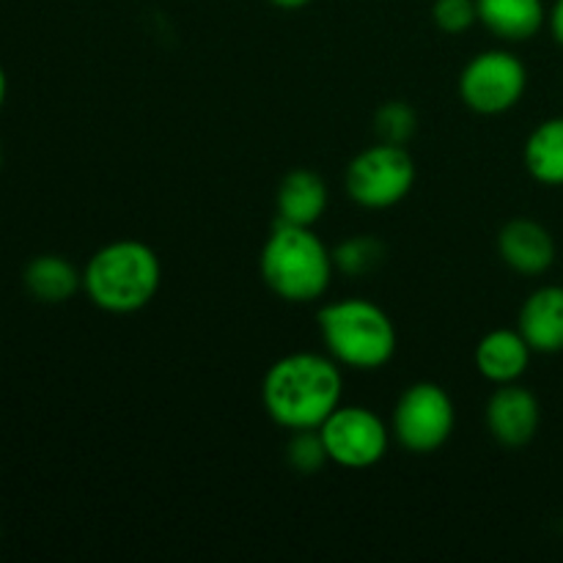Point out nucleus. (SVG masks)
<instances>
[{
  "label": "nucleus",
  "instance_id": "1",
  "mask_svg": "<svg viewBox=\"0 0 563 563\" xmlns=\"http://www.w3.org/2000/svg\"><path fill=\"white\" fill-rule=\"evenodd\" d=\"M339 363L319 352H291L275 361L264 374L262 399L278 427L319 429L341 405Z\"/></svg>",
  "mask_w": 563,
  "mask_h": 563
},
{
  "label": "nucleus",
  "instance_id": "2",
  "mask_svg": "<svg viewBox=\"0 0 563 563\" xmlns=\"http://www.w3.org/2000/svg\"><path fill=\"white\" fill-rule=\"evenodd\" d=\"M163 264L154 247L137 240L102 245L86 264L82 286L97 308L108 313H135L157 297Z\"/></svg>",
  "mask_w": 563,
  "mask_h": 563
},
{
  "label": "nucleus",
  "instance_id": "3",
  "mask_svg": "<svg viewBox=\"0 0 563 563\" xmlns=\"http://www.w3.org/2000/svg\"><path fill=\"white\" fill-rule=\"evenodd\" d=\"M264 284L286 302H313L328 291L333 280V251L308 225L275 223L264 242L262 258Z\"/></svg>",
  "mask_w": 563,
  "mask_h": 563
},
{
  "label": "nucleus",
  "instance_id": "4",
  "mask_svg": "<svg viewBox=\"0 0 563 563\" xmlns=\"http://www.w3.org/2000/svg\"><path fill=\"white\" fill-rule=\"evenodd\" d=\"M319 335L335 363L355 372L383 368L396 355V328L372 300L350 297L330 302L317 313Z\"/></svg>",
  "mask_w": 563,
  "mask_h": 563
},
{
  "label": "nucleus",
  "instance_id": "5",
  "mask_svg": "<svg viewBox=\"0 0 563 563\" xmlns=\"http://www.w3.org/2000/svg\"><path fill=\"white\" fill-rule=\"evenodd\" d=\"M416 185V159L407 146H368L346 168V192L366 209H390L405 201Z\"/></svg>",
  "mask_w": 563,
  "mask_h": 563
},
{
  "label": "nucleus",
  "instance_id": "6",
  "mask_svg": "<svg viewBox=\"0 0 563 563\" xmlns=\"http://www.w3.org/2000/svg\"><path fill=\"white\" fill-rule=\"evenodd\" d=\"M456 410L449 390L438 383H416L399 396L394 410V434L410 454H434L449 443Z\"/></svg>",
  "mask_w": 563,
  "mask_h": 563
},
{
  "label": "nucleus",
  "instance_id": "7",
  "mask_svg": "<svg viewBox=\"0 0 563 563\" xmlns=\"http://www.w3.org/2000/svg\"><path fill=\"white\" fill-rule=\"evenodd\" d=\"M528 88V69L509 49H484L473 55L460 77L462 102L482 115L515 108Z\"/></svg>",
  "mask_w": 563,
  "mask_h": 563
},
{
  "label": "nucleus",
  "instance_id": "8",
  "mask_svg": "<svg viewBox=\"0 0 563 563\" xmlns=\"http://www.w3.org/2000/svg\"><path fill=\"white\" fill-rule=\"evenodd\" d=\"M330 462L350 471H366L388 454L390 432L377 412L357 405H339L319 427Z\"/></svg>",
  "mask_w": 563,
  "mask_h": 563
},
{
  "label": "nucleus",
  "instance_id": "9",
  "mask_svg": "<svg viewBox=\"0 0 563 563\" xmlns=\"http://www.w3.org/2000/svg\"><path fill=\"white\" fill-rule=\"evenodd\" d=\"M542 423L539 399L520 383L498 385L487 401V427L506 449H522L531 443Z\"/></svg>",
  "mask_w": 563,
  "mask_h": 563
},
{
  "label": "nucleus",
  "instance_id": "10",
  "mask_svg": "<svg viewBox=\"0 0 563 563\" xmlns=\"http://www.w3.org/2000/svg\"><path fill=\"white\" fill-rule=\"evenodd\" d=\"M498 253L515 273L533 278L555 264V240L537 220L515 218L498 231Z\"/></svg>",
  "mask_w": 563,
  "mask_h": 563
},
{
  "label": "nucleus",
  "instance_id": "11",
  "mask_svg": "<svg viewBox=\"0 0 563 563\" xmlns=\"http://www.w3.org/2000/svg\"><path fill=\"white\" fill-rule=\"evenodd\" d=\"M330 203L328 185L317 170L297 168L280 179L278 192H275V212H278V223L289 225H308L319 223Z\"/></svg>",
  "mask_w": 563,
  "mask_h": 563
},
{
  "label": "nucleus",
  "instance_id": "12",
  "mask_svg": "<svg viewBox=\"0 0 563 563\" xmlns=\"http://www.w3.org/2000/svg\"><path fill=\"white\" fill-rule=\"evenodd\" d=\"M533 352H563V286H542L520 308L517 324Z\"/></svg>",
  "mask_w": 563,
  "mask_h": 563
},
{
  "label": "nucleus",
  "instance_id": "13",
  "mask_svg": "<svg viewBox=\"0 0 563 563\" xmlns=\"http://www.w3.org/2000/svg\"><path fill=\"white\" fill-rule=\"evenodd\" d=\"M531 344L520 330L500 328L484 335L476 346V368L495 385L517 383L531 366Z\"/></svg>",
  "mask_w": 563,
  "mask_h": 563
},
{
  "label": "nucleus",
  "instance_id": "14",
  "mask_svg": "<svg viewBox=\"0 0 563 563\" xmlns=\"http://www.w3.org/2000/svg\"><path fill=\"white\" fill-rule=\"evenodd\" d=\"M478 22L504 42H528L548 22L544 0H476Z\"/></svg>",
  "mask_w": 563,
  "mask_h": 563
},
{
  "label": "nucleus",
  "instance_id": "15",
  "mask_svg": "<svg viewBox=\"0 0 563 563\" xmlns=\"http://www.w3.org/2000/svg\"><path fill=\"white\" fill-rule=\"evenodd\" d=\"M25 289L31 291L33 300L47 302V306H60V302L71 300L77 289L82 286V275L71 262L64 256H36L25 267Z\"/></svg>",
  "mask_w": 563,
  "mask_h": 563
},
{
  "label": "nucleus",
  "instance_id": "16",
  "mask_svg": "<svg viewBox=\"0 0 563 563\" xmlns=\"http://www.w3.org/2000/svg\"><path fill=\"white\" fill-rule=\"evenodd\" d=\"M526 168L539 185H563V115L542 121L526 141Z\"/></svg>",
  "mask_w": 563,
  "mask_h": 563
},
{
  "label": "nucleus",
  "instance_id": "17",
  "mask_svg": "<svg viewBox=\"0 0 563 563\" xmlns=\"http://www.w3.org/2000/svg\"><path fill=\"white\" fill-rule=\"evenodd\" d=\"M335 269L352 278L374 273L385 262V245L377 236H352L333 251Z\"/></svg>",
  "mask_w": 563,
  "mask_h": 563
},
{
  "label": "nucleus",
  "instance_id": "18",
  "mask_svg": "<svg viewBox=\"0 0 563 563\" xmlns=\"http://www.w3.org/2000/svg\"><path fill=\"white\" fill-rule=\"evenodd\" d=\"M418 130V113L405 102V99H394L385 102L374 115V132L383 143H394V146H407Z\"/></svg>",
  "mask_w": 563,
  "mask_h": 563
},
{
  "label": "nucleus",
  "instance_id": "19",
  "mask_svg": "<svg viewBox=\"0 0 563 563\" xmlns=\"http://www.w3.org/2000/svg\"><path fill=\"white\" fill-rule=\"evenodd\" d=\"M286 462H289L291 471H297L300 476H313V473L322 471L330 462L322 432H319V429H297V432L291 434L289 445H286Z\"/></svg>",
  "mask_w": 563,
  "mask_h": 563
},
{
  "label": "nucleus",
  "instance_id": "20",
  "mask_svg": "<svg viewBox=\"0 0 563 563\" xmlns=\"http://www.w3.org/2000/svg\"><path fill=\"white\" fill-rule=\"evenodd\" d=\"M432 20L443 33L460 36L478 22V3L476 0H434Z\"/></svg>",
  "mask_w": 563,
  "mask_h": 563
},
{
  "label": "nucleus",
  "instance_id": "21",
  "mask_svg": "<svg viewBox=\"0 0 563 563\" xmlns=\"http://www.w3.org/2000/svg\"><path fill=\"white\" fill-rule=\"evenodd\" d=\"M548 22H550V33H553V38L563 47V0H555L553 9H550L548 14Z\"/></svg>",
  "mask_w": 563,
  "mask_h": 563
},
{
  "label": "nucleus",
  "instance_id": "22",
  "mask_svg": "<svg viewBox=\"0 0 563 563\" xmlns=\"http://www.w3.org/2000/svg\"><path fill=\"white\" fill-rule=\"evenodd\" d=\"M273 5H278V9H286V11H295V9H302V5H308L311 0H269Z\"/></svg>",
  "mask_w": 563,
  "mask_h": 563
},
{
  "label": "nucleus",
  "instance_id": "23",
  "mask_svg": "<svg viewBox=\"0 0 563 563\" xmlns=\"http://www.w3.org/2000/svg\"><path fill=\"white\" fill-rule=\"evenodd\" d=\"M5 93H9V80H5V71L3 66H0V108H3L5 102Z\"/></svg>",
  "mask_w": 563,
  "mask_h": 563
},
{
  "label": "nucleus",
  "instance_id": "24",
  "mask_svg": "<svg viewBox=\"0 0 563 563\" xmlns=\"http://www.w3.org/2000/svg\"><path fill=\"white\" fill-rule=\"evenodd\" d=\"M0 165H3V154H0Z\"/></svg>",
  "mask_w": 563,
  "mask_h": 563
}]
</instances>
